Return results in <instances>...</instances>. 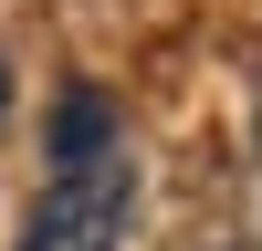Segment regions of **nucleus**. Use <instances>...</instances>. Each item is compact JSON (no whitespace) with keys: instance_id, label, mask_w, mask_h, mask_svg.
<instances>
[{"instance_id":"1","label":"nucleus","mask_w":262,"mask_h":251,"mask_svg":"<svg viewBox=\"0 0 262 251\" xmlns=\"http://www.w3.org/2000/svg\"><path fill=\"white\" fill-rule=\"evenodd\" d=\"M126 199H137L126 146L95 157V167H53L42 209L21 220V251H116V241H126Z\"/></svg>"},{"instance_id":"2","label":"nucleus","mask_w":262,"mask_h":251,"mask_svg":"<svg viewBox=\"0 0 262 251\" xmlns=\"http://www.w3.org/2000/svg\"><path fill=\"white\" fill-rule=\"evenodd\" d=\"M53 167H95V157H116V94L105 84H74V94L53 105Z\"/></svg>"},{"instance_id":"3","label":"nucleus","mask_w":262,"mask_h":251,"mask_svg":"<svg viewBox=\"0 0 262 251\" xmlns=\"http://www.w3.org/2000/svg\"><path fill=\"white\" fill-rule=\"evenodd\" d=\"M0 115H11V63H0Z\"/></svg>"}]
</instances>
